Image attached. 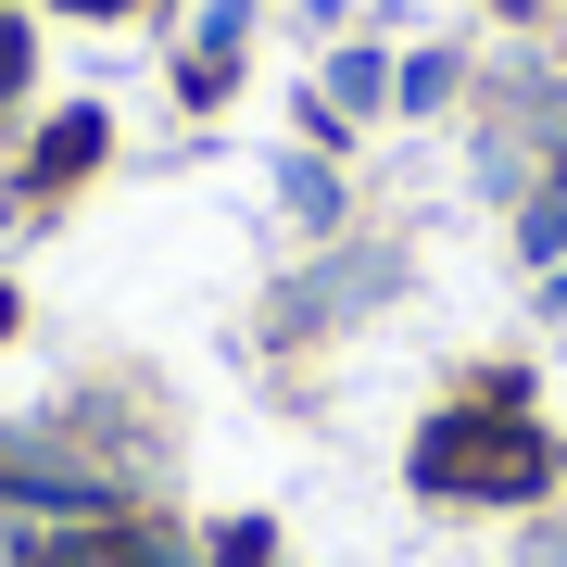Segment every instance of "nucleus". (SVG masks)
I'll return each instance as SVG.
<instances>
[{
  "label": "nucleus",
  "instance_id": "obj_1",
  "mask_svg": "<svg viewBox=\"0 0 567 567\" xmlns=\"http://www.w3.org/2000/svg\"><path fill=\"white\" fill-rule=\"evenodd\" d=\"M416 480H429V492H466V505H529V492L555 480V442L517 416V379H492L480 404L429 416V442H416Z\"/></svg>",
  "mask_w": 567,
  "mask_h": 567
},
{
  "label": "nucleus",
  "instance_id": "obj_2",
  "mask_svg": "<svg viewBox=\"0 0 567 567\" xmlns=\"http://www.w3.org/2000/svg\"><path fill=\"white\" fill-rule=\"evenodd\" d=\"M89 164H102V114H51V140L25 152V203H39V189H76Z\"/></svg>",
  "mask_w": 567,
  "mask_h": 567
},
{
  "label": "nucleus",
  "instance_id": "obj_3",
  "mask_svg": "<svg viewBox=\"0 0 567 567\" xmlns=\"http://www.w3.org/2000/svg\"><path fill=\"white\" fill-rule=\"evenodd\" d=\"M227 51H240V0H215V25L189 39V102H215V89H227Z\"/></svg>",
  "mask_w": 567,
  "mask_h": 567
},
{
  "label": "nucleus",
  "instance_id": "obj_4",
  "mask_svg": "<svg viewBox=\"0 0 567 567\" xmlns=\"http://www.w3.org/2000/svg\"><path fill=\"white\" fill-rule=\"evenodd\" d=\"M379 89H391V76H379V51H341V63H328V114H353V102H379Z\"/></svg>",
  "mask_w": 567,
  "mask_h": 567
},
{
  "label": "nucleus",
  "instance_id": "obj_5",
  "mask_svg": "<svg viewBox=\"0 0 567 567\" xmlns=\"http://www.w3.org/2000/svg\"><path fill=\"white\" fill-rule=\"evenodd\" d=\"M25 76V39H13V25H0V89H13Z\"/></svg>",
  "mask_w": 567,
  "mask_h": 567
},
{
  "label": "nucleus",
  "instance_id": "obj_6",
  "mask_svg": "<svg viewBox=\"0 0 567 567\" xmlns=\"http://www.w3.org/2000/svg\"><path fill=\"white\" fill-rule=\"evenodd\" d=\"M63 13H126V0H63Z\"/></svg>",
  "mask_w": 567,
  "mask_h": 567
},
{
  "label": "nucleus",
  "instance_id": "obj_7",
  "mask_svg": "<svg viewBox=\"0 0 567 567\" xmlns=\"http://www.w3.org/2000/svg\"><path fill=\"white\" fill-rule=\"evenodd\" d=\"M492 13H543V0H492Z\"/></svg>",
  "mask_w": 567,
  "mask_h": 567
},
{
  "label": "nucleus",
  "instance_id": "obj_8",
  "mask_svg": "<svg viewBox=\"0 0 567 567\" xmlns=\"http://www.w3.org/2000/svg\"><path fill=\"white\" fill-rule=\"evenodd\" d=\"M0 341H13V290H0Z\"/></svg>",
  "mask_w": 567,
  "mask_h": 567
}]
</instances>
